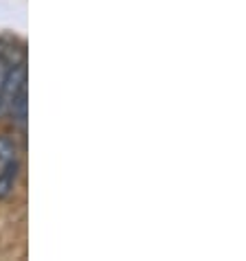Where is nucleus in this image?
<instances>
[{
	"mask_svg": "<svg viewBox=\"0 0 246 261\" xmlns=\"http://www.w3.org/2000/svg\"><path fill=\"white\" fill-rule=\"evenodd\" d=\"M27 86V66L24 62H18V64H11L9 70H7V77L3 82V88H0V95H3V101L5 106L9 108L11 99L18 95L20 88Z\"/></svg>",
	"mask_w": 246,
	"mask_h": 261,
	"instance_id": "f257e3e1",
	"label": "nucleus"
},
{
	"mask_svg": "<svg viewBox=\"0 0 246 261\" xmlns=\"http://www.w3.org/2000/svg\"><path fill=\"white\" fill-rule=\"evenodd\" d=\"M18 171H20L18 158L16 161H9V163H3V171H0V200H5L11 195L13 187H16Z\"/></svg>",
	"mask_w": 246,
	"mask_h": 261,
	"instance_id": "f03ea898",
	"label": "nucleus"
},
{
	"mask_svg": "<svg viewBox=\"0 0 246 261\" xmlns=\"http://www.w3.org/2000/svg\"><path fill=\"white\" fill-rule=\"evenodd\" d=\"M27 106H29V101H27V86H24V88L18 90V95L11 99L9 108H7V114H11L13 121H16L18 125H22V127L27 123Z\"/></svg>",
	"mask_w": 246,
	"mask_h": 261,
	"instance_id": "7ed1b4c3",
	"label": "nucleus"
},
{
	"mask_svg": "<svg viewBox=\"0 0 246 261\" xmlns=\"http://www.w3.org/2000/svg\"><path fill=\"white\" fill-rule=\"evenodd\" d=\"M16 158H18V147L13 143V139L7 134H0V165L16 161Z\"/></svg>",
	"mask_w": 246,
	"mask_h": 261,
	"instance_id": "20e7f679",
	"label": "nucleus"
}]
</instances>
